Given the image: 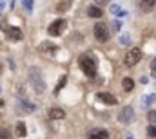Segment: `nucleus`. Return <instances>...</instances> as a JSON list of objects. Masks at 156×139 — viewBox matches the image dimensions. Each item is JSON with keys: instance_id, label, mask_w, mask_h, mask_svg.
<instances>
[{"instance_id": "f257e3e1", "label": "nucleus", "mask_w": 156, "mask_h": 139, "mask_svg": "<svg viewBox=\"0 0 156 139\" xmlns=\"http://www.w3.org/2000/svg\"><path fill=\"white\" fill-rule=\"evenodd\" d=\"M29 83H31V87L35 89L37 94H44L45 92V81H44L42 70L38 67H31L29 69Z\"/></svg>"}, {"instance_id": "f03ea898", "label": "nucleus", "mask_w": 156, "mask_h": 139, "mask_svg": "<svg viewBox=\"0 0 156 139\" xmlns=\"http://www.w3.org/2000/svg\"><path fill=\"white\" fill-rule=\"evenodd\" d=\"M80 69L83 70V74L87 78H94L96 76V60L93 54H82L80 56Z\"/></svg>"}, {"instance_id": "7ed1b4c3", "label": "nucleus", "mask_w": 156, "mask_h": 139, "mask_svg": "<svg viewBox=\"0 0 156 139\" xmlns=\"http://www.w3.org/2000/svg\"><path fill=\"white\" fill-rule=\"evenodd\" d=\"M142 56H144V53H142V49H138V47H133L131 51H127V54H125V58H123V63L127 65V67H134L140 60H142Z\"/></svg>"}, {"instance_id": "20e7f679", "label": "nucleus", "mask_w": 156, "mask_h": 139, "mask_svg": "<svg viewBox=\"0 0 156 139\" xmlns=\"http://www.w3.org/2000/svg\"><path fill=\"white\" fill-rule=\"evenodd\" d=\"M66 27H67V22L62 20V18H58V20H55V22L49 25V35L51 36H60L66 31Z\"/></svg>"}, {"instance_id": "39448f33", "label": "nucleus", "mask_w": 156, "mask_h": 139, "mask_svg": "<svg viewBox=\"0 0 156 139\" xmlns=\"http://www.w3.org/2000/svg\"><path fill=\"white\" fill-rule=\"evenodd\" d=\"M94 36H96V40L102 42V43L109 40V31H107V25H105L104 22H98V24L94 25Z\"/></svg>"}, {"instance_id": "423d86ee", "label": "nucleus", "mask_w": 156, "mask_h": 139, "mask_svg": "<svg viewBox=\"0 0 156 139\" xmlns=\"http://www.w3.org/2000/svg\"><path fill=\"white\" fill-rule=\"evenodd\" d=\"M15 108H16V114H31L33 110H37V105L29 103L27 100H18Z\"/></svg>"}, {"instance_id": "0eeeda50", "label": "nucleus", "mask_w": 156, "mask_h": 139, "mask_svg": "<svg viewBox=\"0 0 156 139\" xmlns=\"http://www.w3.org/2000/svg\"><path fill=\"white\" fill-rule=\"evenodd\" d=\"M133 119H134V110H133L131 107H125V108L120 110L118 121H120L122 125H129V123H133Z\"/></svg>"}, {"instance_id": "6e6552de", "label": "nucleus", "mask_w": 156, "mask_h": 139, "mask_svg": "<svg viewBox=\"0 0 156 139\" xmlns=\"http://www.w3.org/2000/svg\"><path fill=\"white\" fill-rule=\"evenodd\" d=\"M56 49H58V47H56L55 43H51V42H42V43L38 45V51L44 53V54H55Z\"/></svg>"}, {"instance_id": "1a4fd4ad", "label": "nucleus", "mask_w": 156, "mask_h": 139, "mask_svg": "<svg viewBox=\"0 0 156 139\" xmlns=\"http://www.w3.org/2000/svg\"><path fill=\"white\" fill-rule=\"evenodd\" d=\"M4 29L7 31V36H9L11 40H15V42H18V40L24 38V33H22L18 27H11V25H7V27H4Z\"/></svg>"}, {"instance_id": "9d476101", "label": "nucleus", "mask_w": 156, "mask_h": 139, "mask_svg": "<svg viewBox=\"0 0 156 139\" xmlns=\"http://www.w3.org/2000/svg\"><path fill=\"white\" fill-rule=\"evenodd\" d=\"M89 139H109V132L104 128H94L89 132Z\"/></svg>"}, {"instance_id": "9b49d317", "label": "nucleus", "mask_w": 156, "mask_h": 139, "mask_svg": "<svg viewBox=\"0 0 156 139\" xmlns=\"http://www.w3.org/2000/svg\"><path fill=\"white\" fill-rule=\"evenodd\" d=\"M98 100L104 101L105 105H116V98L111 92H98Z\"/></svg>"}, {"instance_id": "f8f14e48", "label": "nucleus", "mask_w": 156, "mask_h": 139, "mask_svg": "<svg viewBox=\"0 0 156 139\" xmlns=\"http://www.w3.org/2000/svg\"><path fill=\"white\" fill-rule=\"evenodd\" d=\"M49 119H64L66 117V112L62 110V108H56V107H53V108H49Z\"/></svg>"}, {"instance_id": "ddd939ff", "label": "nucleus", "mask_w": 156, "mask_h": 139, "mask_svg": "<svg viewBox=\"0 0 156 139\" xmlns=\"http://www.w3.org/2000/svg\"><path fill=\"white\" fill-rule=\"evenodd\" d=\"M156 5V0H140V7H142V11L144 13H149V11H153Z\"/></svg>"}, {"instance_id": "4468645a", "label": "nucleus", "mask_w": 156, "mask_h": 139, "mask_svg": "<svg viewBox=\"0 0 156 139\" xmlns=\"http://www.w3.org/2000/svg\"><path fill=\"white\" fill-rule=\"evenodd\" d=\"M154 100H156V94H145L144 98H142V108H149L151 105L154 103Z\"/></svg>"}, {"instance_id": "2eb2a0df", "label": "nucleus", "mask_w": 156, "mask_h": 139, "mask_svg": "<svg viewBox=\"0 0 156 139\" xmlns=\"http://www.w3.org/2000/svg\"><path fill=\"white\" fill-rule=\"evenodd\" d=\"M15 132H16V136H18V137H26V134H27L26 123H24V121H18V123H16V128H15Z\"/></svg>"}, {"instance_id": "dca6fc26", "label": "nucleus", "mask_w": 156, "mask_h": 139, "mask_svg": "<svg viewBox=\"0 0 156 139\" xmlns=\"http://www.w3.org/2000/svg\"><path fill=\"white\" fill-rule=\"evenodd\" d=\"M87 15L93 16V18H100V16L104 15V11H102L100 7H96V5H91V7L87 9Z\"/></svg>"}, {"instance_id": "f3484780", "label": "nucleus", "mask_w": 156, "mask_h": 139, "mask_svg": "<svg viewBox=\"0 0 156 139\" xmlns=\"http://www.w3.org/2000/svg\"><path fill=\"white\" fill-rule=\"evenodd\" d=\"M122 87H123L125 92H131L133 87H134V81H133L131 78H123V80H122Z\"/></svg>"}, {"instance_id": "a211bd4d", "label": "nucleus", "mask_w": 156, "mask_h": 139, "mask_svg": "<svg viewBox=\"0 0 156 139\" xmlns=\"http://www.w3.org/2000/svg\"><path fill=\"white\" fill-rule=\"evenodd\" d=\"M69 5H71V0H60V2H58L56 11H58V13H64V11H67V9H69Z\"/></svg>"}, {"instance_id": "6ab92c4d", "label": "nucleus", "mask_w": 156, "mask_h": 139, "mask_svg": "<svg viewBox=\"0 0 156 139\" xmlns=\"http://www.w3.org/2000/svg\"><path fill=\"white\" fill-rule=\"evenodd\" d=\"M111 13H113V15H116V16H123V15H125V11H123L120 5H116V4H113V5H111Z\"/></svg>"}, {"instance_id": "aec40b11", "label": "nucleus", "mask_w": 156, "mask_h": 139, "mask_svg": "<svg viewBox=\"0 0 156 139\" xmlns=\"http://www.w3.org/2000/svg\"><path fill=\"white\" fill-rule=\"evenodd\" d=\"M66 83H67V78H66V76H60V80H58V85H56V89H55V92L58 94V92L62 90V87H66Z\"/></svg>"}, {"instance_id": "412c9836", "label": "nucleus", "mask_w": 156, "mask_h": 139, "mask_svg": "<svg viewBox=\"0 0 156 139\" xmlns=\"http://www.w3.org/2000/svg\"><path fill=\"white\" fill-rule=\"evenodd\" d=\"M120 43H122V45H131V35H127V33L122 35L120 36Z\"/></svg>"}, {"instance_id": "4be33fe9", "label": "nucleus", "mask_w": 156, "mask_h": 139, "mask_svg": "<svg viewBox=\"0 0 156 139\" xmlns=\"http://www.w3.org/2000/svg\"><path fill=\"white\" fill-rule=\"evenodd\" d=\"M147 119H149V123H153L156 127V110H149L147 112Z\"/></svg>"}, {"instance_id": "5701e85b", "label": "nucleus", "mask_w": 156, "mask_h": 139, "mask_svg": "<svg viewBox=\"0 0 156 139\" xmlns=\"http://www.w3.org/2000/svg\"><path fill=\"white\" fill-rule=\"evenodd\" d=\"M147 136H149V137H156V127L154 125H149V128H147Z\"/></svg>"}, {"instance_id": "b1692460", "label": "nucleus", "mask_w": 156, "mask_h": 139, "mask_svg": "<svg viewBox=\"0 0 156 139\" xmlns=\"http://www.w3.org/2000/svg\"><path fill=\"white\" fill-rule=\"evenodd\" d=\"M22 4H24V7H26L27 11L33 9V0H22Z\"/></svg>"}, {"instance_id": "393cba45", "label": "nucleus", "mask_w": 156, "mask_h": 139, "mask_svg": "<svg viewBox=\"0 0 156 139\" xmlns=\"http://www.w3.org/2000/svg\"><path fill=\"white\" fill-rule=\"evenodd\" d=\"M0 139H9V134H7V130H0Z\"/></svg>"}, {"instance_id": "a878e982", "label": "nucleus", "mask_w": 156, "mask_h": 139, "mask_svg": "<svg viewBox=\"0 0 156 139\" xmlns=\"http://www.w3.org/2000/svg\"><path fill=\"white\" fill-rule=\"evenodd\" d=\"M151 72H153V74L156 76V58L153 60V62H151Z\"/></svg>"}, {"instance_id": "bb28decb", "label": "nucleus", "mask_w": 156, "mask_h": 139, "mask_svg": "<svg viewBox=\"0 0 156 139\" xmlns=\"http://www.w3.org/2000/svg\"><path fill=\"white\" fill-rule=\"evenodd\" d=\"M94 2H96L98 5H107V2H109V0H94Z\"/></svg>"}, {"instance_id": "cd10ccee", "label": "nucleus", "mask_w": 156, "mask_h": 139, "mask_svg": "<svg viewBox=\"0 0 156 139\" xmlns=\"http://www.w3.org/2000/svg\"><path fill=\"white\" fill-rule=\"evenodd\" d=\"M113 27H115L116 31H118V29H120V22H118V20H115V24H113Z\"/></svg>"}, {"instance_id": "c85d7f7f", "label": "nucleus", "mask_w": 156, "mask_h": 139, "mask_svg": "<svg viewBox=\"0 0 156 139\" xmlns=\"http://www.w3.org/2000/svg\"><path fill=\"white\" fill-rule=\"evenodd\" d=\"M4 7H5V5H4V2L0 0V9H4Z\"/></svg>"}, {"instance_id": "c756f323", "label": "nucleus", "mask_w": 156, "mask_h": 139, "mask_svg": "<svg viewBox=\"0 0 156 139\" xmlns=\"http://www.w3.org/2000/svg\"><path fill=\"white\" fill-rule=\"evenodd\" d=\"M127 139H133V136H131V134H127Z\"/></svg>"}, {"instance_id": "7c9ffc66", "label": "nucleus", "mask_w": 156, "mask_h": 139, "mask_svg": "<svg viewBox=\"0 0 156 139\" xmlns=\"http://www.w3.org/2000/svg\"><path fill=\"white\" fill-rule=\"evenodd\" d=\"M2 105H4V103H2V101H0V107H2Z\"/></svg>"}]
</instances>
